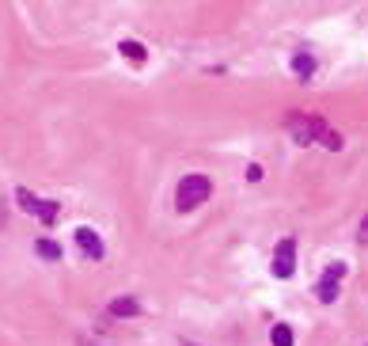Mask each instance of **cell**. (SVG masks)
Instances as JSON below:
<instances>
[{"label":"cell","mask_w":368,"mask_h":346,"mask_svg":"<svg viewBox=\"0 0 368 346\" xmlns=\"http://www.w3.org/2000/svg\"><path fill=\"white\" fill-rule=\"evenodd\" d=\"M285 126H289V133H293L296 145H315V141H319V145L330 148V152L342 148V137H338V133L330 130L319 115H289Z\"/></svg>","instance_id":"6da1fadb"},{"label":"cell","mask_w":368,"mask_h":346,"mask_svg":"<svg viewBox=\"0 0 368 346\" xmlns=\"http://www.w3.org/2000/svg\"><path fill=\"white\" fill-rule=\"evenodd\" d=\"M209 194H213V183H209V175L194 172V175H186V179L179 183V190H175V206L186 214V209H197V206H201Z\"/></svg>","instance_id":"7a4b0ae2"},{"label":"cell","mask_w":368,"mask_h":346,"mask_svg":"<svg viewBox=\"0 0 368 346\" xmlns=\"http://www.w3.org/2000/svg\"><path fill=\"white\" fill-rule=\"evenodd\" d=\"M345 270H349L345 263H330L327 270H323L319 286H315V293H319V301H323V305H330V301H338V289H342V278H345Z\"/></svg>","instance_id":"3957f363"},{"label":"cell","mask_w":368,"mask_h":346,"mask_svg":"<svg viewBox=\"0 0 368 346\" xmlns=\"http://www.w3.org/2000/svg\"><path fill=\"white\" fill-rule=\"evenodd\" d=\"M296 274V240L285 236L273 251V278H293Z\"/></svg>","instance_id":"277c9868"},{"label":"cell","mask_w":368,"mask_h":346,"mask_svg":"<svg viewBox=\"0 0 368 346\" xmlns=\"http://www.w3.org/2000/svg\"><path fill=\"white\" fill-rule=\"evenodd\" d=\"M16 198H19V202H23V209H27V214H34V217H42V221H58V206H53V202H42V198H34L31 194V190H23V187H19L16 190Z\"/></svg>","instance_id":"5b68a950"},{"label":"cell","mask_w":368,"mask_h":346,"mask_svg":"<svg viewBox=\"0 0 368 346\" xmlns=\"http://www.w3.org/2000/svg\"><path fill=\"white\" fill-rule=\"evenodd\" d=\"M76 244H80V251L88 259H103V240H99L95 229H88V224H84V229H76Z\"/></svg>","instance_id":"8992f818"},{"label":"cell","mask_w":368,"mask_h":346,"mask_svg":"<svg viewBox=\"0 0 368 346\" xmlns=\"http://www.w3.org/2000/svg\"><path fill=\"white\" fill-rule=\"evenodd\" d=\"M293 69H296V76H304V80H308V76L315 73V61H311V54H308V49H300V54L293 58Z\"/></svg>","instance_id":"52a82bcc"},{"label":"cell","mask_w":368,"mask_h":346,"mask_svg":"<svg viewBox=\"0 0 368 346\" xmlns=\"http://www.w3.org/2000/svg\"><path fill=\"white\" fill-rule=\"evenodd\" d=\"M110 312H114V316H137V312H140V305L133 301V297H118L114 305H110Z\"/></svg>","instance_id":"ba28073f"},{"label":"cell","mask_w":368,"mask_h":346,"mask_svg":"<svg viewBox=\"0 0 368 346\" xmlns=\"http://www.w3.org/2000/svg\"><path fill=\"white\" fill-rule=\"evenodd\" d=\"M270 343H273V346H293V327H285V323H278V327L270 331Z\"/></svg>","instance_id":"9c48e42d"},{"label":"cell","mask_w":368,"mask_h":346,"mask_svg":"<svg viewBox=\"0 0 368 346\" xmlns=\"http://www.w3.org/2000/svg\"><path fill=\"white\" fill-rule=\"evenodd\" d=\"M38 255L49 259V263H58V259H61V247L53 244V240H38Z\"/></svg>","instance_id":"30bf717a"},{"label":"cell","mask_w":368,"mask_h":346,"mask_svg":"<svg viewBox=\"0 0 368 346\" xmlns=\"http://www.w3.org/2000/svg\"><path fill=\"white\" fill-rule=\"evenodd\" d=\"M118 49H122V54H125V58H130V61H137V65H140V61H145V46H140V42H122V46H118Z\"/></svg>","instance_id":"8fae6325"},{"label":"cell","mask_w":368,"mask_h":346,"mask_svg":"<svg viewBox=\"0 0 368 346\" xmlns=\"http://www.w3.org/2000/svg\"><path fill=\"white\" fill-rule=\"evenodd\" d=\"M247 179L258 183V179H262V168H258V164H251V168H247Z\"/></svg>","instance_id":"7c38bea8"},{"label":"cell","mask_w":368,"mask_h":346,"mask_svg":"<svg viewBox=\"0 0 368 346\" xmlns=\"http://www.w3.org/2000/svg\"><path fill=\"white\" fill-rule=\"evenodd\" d=\"M357 240H360V244H368V217L360 221V236H357Z\"/></svg>","instance_id":"4fadbf2b"},{"label":"cell","mask_w":368,"mask_h":346,"mask_svg":"<svg viewBox=\"0 0 368 346\" xmlns=\"http://www.w3.org/2000/svg\"><path fill=\"white\" fill-rule=\"evenodd\" d=\"M0 229H4V206H0Z\"/></svg>","instance_id":"5bb4252c"},{"label":"cell","mask_w":368,"mask_h":346,"mask_svg":"<svg viewBox=\"0 0 368 346\" xmlns=\"http://www.w3.org/2000/svg\"><path fill=\"white\" fill-rule=\"evenodd\" d=\"M182 346H197V343H182Z\"/></svg>","instance_id":"9a60e30c"}]
</instances>
